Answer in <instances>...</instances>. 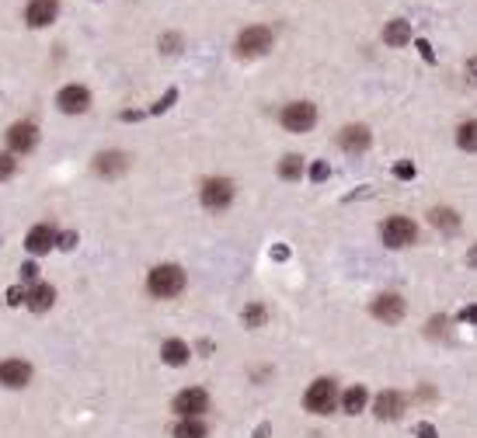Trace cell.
I'll return each instance as SVG.
<instances>
[{"label":"cell","mask_w":477,"mask_h":438,"mask_svg":"<svg viewBox=\"0 0 477 438\" xmlns=\"http://www.w3.org/2000/svg\"><path fill=\"white\" fill-rule=\"evenodd\" d=\"M146 289H150V296H157V299H171V296H178V292L185 289V271H181L178 264H161V268H153L150 279H146Z\"/></svg>","instance_id":"obj_1"},{"label":"cell","mask_w":477,"mask_h":438,"mask_svg":"<svg viewBox=\"0 0 477 438\" xmlns=\"http://www.w3.org/2000/svg\"><path fill=\"white\" fill-rule=\"evenodd\" d=\"M338 404H342V393H338V387L331 379H313L310 390L303 393V407L310 414H331Z\"/></svg>","instance_id":"obj_2"},{"label":"cell","mask_w":477,"mask_h":438,"mask_svg":"<svg viewBox=\"0 0 477 438\" xmlns=\"http://www.w3.org/2000/svg\"><path fill=\"white\" fill-rule=\"evenodd\" d=\"M272 49V28H265V25H251L237 35V52L244 60L251 56H265V52Z\"/></svg>","instance_id":"obj_3"},{"label":"cell","mask_w":477,"mask_h":438,"mask_svg":"<svg viewBox=\"0 0 477 438\" xmlns=\"http://www.w3.org/2000/svg\"><path fill=\"white\" fill-rule=\"evenodd\" d=\"M380 237H384V244L387 247H411L414 244V237H418V227L411 223L408 216H390L387 223L380 227Z\"/></svg>","instance_id":"obj_4"},{"label":"cell","mask_w":477,"mask_h":438,"mask_svg":"<svg viewBox=\"0 0 477 438\" xmlns=\"http://www.w3.org/2000/svg\"><path fill=\"white\" fill-rule=\"evenodd\" d=\"M199 198L206 209H227L234 202V181L230 178H209V181H202Z\"/></svg>","instance_id":"obj_5"},{"label":"cell","mask_w":477,"mask_h":438,"mask_svg":"<svg viewBox=\"0 0 477 438\" xmlns=\"http://www.w3.org/2000/svg\"><path fill=\"white\" fill-rule=\"evenodd\" d=\"M313 122H317V108L310 101H293L282 108V126L289 132H307V129H313Z\"/></svg>","instance_id":"obj_6"},{"label":"cell","mask_w":477,"mask_h":438,"mask_svg":"<svg viewBox=\"0 0 477 438\" xmlns=\"http://www.w3.org/2000/svg\"><path fill=\"white\" fill-rule=\"evenodd\" d=\"M56 104H60V112H67V115H80V112H87V104H91V91L80 87V84H70V87H63L56 94Z\"/></svg>","instance_id":"obj_7"},{"label":"cell","mask_w":477,"mask_h":438,"mask_svg":"<svg viewBox=\"0 0 477 438\" xmlns=\"http://www.w3.org/2000/svg\"><path fill=\"white\" fill-rule=\"evenodd\" d=\"M0 382L11 390H21L32 382V365L25 358H8V362H0Z\"/></svg>","instance_id":"obj_8"},{"label":"cell","mask_w":477,"mask_h":438,"mask_svg":"<svg viewBox=\"0 0 477 438\" xmlns=\"http://www.w3.org/2000/svg\"><path fill=\"white\" fill-rule=\"evenodd\" d=\"M4 136H8V146H11L14 153H32L35 143H38V129H35L32 122H14Z\"/></svg>","instance_id":"obj_9"},{"label":"cell","mask_w":477,"mask_h":438,"mask_svg":"<svg viewBox=\"0 0 477 438\" xmlns=\"http://www.w3.org/2000/svg\"><path fill=\"white\" fill-rule=\"evenodd\" d=\"M206 407H209V393H206V390H199V387L181 390V393L175 397V411H178L181 417H199Z\"/></svg>","instance_id":"obj_10"},{"label":"cell","mask_w":477,"mask_h":438,"mask_svg":"<svg viewBox=\"0 0 477 438\" xmlns=\"http://www.w3.org/2000/svg\"><path fill=\"white\" fill-rule=\"evenodd\" d=\"M56 14H60V0H32V4L25 8V21L32 28L52 25V21H56Z\"/></svg>","instance_id":"obj_11"},{"label":"cell","mask_w":477,"mask_h":438,"mask_svg":"<svg viewBox=\"0 0 477 438\" xmlns=\"http://www.w3.org/2000/svg\"><path fill=\"white\" fill-rule=\"evenodd\" d=\"M369 143H373V136H369L366 126H345V129L338 132V146H342L345 153H366Z\"/></svg>","instance_id":"obj_12"},{"label":"cell","mask_w":477,"mask_h":438,"mask_svg":"<svg viewBox=\"0 0 477 438\" xmlns=\"http://www.w3.org/2000/svg\"><path fill=\"white\" fill-rule=\"evenodd\" d=\"M404 299L401 296H394V292H384L380 299H373V316L377 320H384V323H397L401 316H404Z\"/></svg>","instance_id":"obj_13"},{"label":"cell","mask_w":477,"mask_h":438,"mask_svg":"<svg viewBox=\"0 0 477 438\" xmlns=\"http://www.w3.org/2000/svg\"><path fill=\"white\" fill-rule=\"evenodd\" d=\"M373 411H377L380 421H397V417L404 414V397H401L397 390H384V393L377 397Z\"/></svg>","instance_id":"obj_14"},{"label":"cell","mask_w":477,"mask_h":438,"mask_svg":"<svg viewBox=\"0 0 477 438\" xmlns=\"http://www.w3.org/2000/svg\"><path fill=\"white\" fill-rule=\"evenodd\" d=\"M122 171H126V153H119V150H109L94 160V174H101V178H119Z\"/></svg>","instance_id":"obj_15"},{"label":"cell","mask_w":477,"mask_h":438,"mask_svg":"<svg viewBox=\"0 0 477 438\" xmlns=\"http://www.w3.org/2000/svg\"><path fill=\"white\" fill-rule=\"evenodd\" d=\"M52 244H56V237H52V230H49V227H32V230H28V237H25L28 254H45Z\"/></svg>","instance_id":"obj_16"},{"label":"cell","mask_w":477,"mask_h":438,"mask_svg":"<svg viewBox=\"0 0 477 438\" xmlns=\"http://www.w3.org/2000/svg\"><path fill=\"white\" fill-rule=\"evenodd\" d=\"M366 400H369L366 387H348V390L342 393V411H345V414H362V411H366Z\"/></svg>","instance_id":"obj_17"},{"label":"cell","mask_w":477,"mask_h":438,"mask_svg":"<svg viewBox=\"0 0 477 438\" xmlns=\"http://www.w3.org/2000/svg\"><path fill=\"white\" fill-rule=\"evenodd\" d=\"M52 299H56V289H52V286H35L32 292H28V310L32 313H42V310H49L52 306Z\"/></svg>","instance_id":"obj_18"},{"label":"cell","mask_w":477,"mask_h":438,"mask_svg":"<svg viewBox=\"0 0 477 438\" xmlns=\"http://www.w3.org/2000/svg\"><path fill=\"white\" fill-rule=\"evenodd\" d=\"M384 42H387V45H394V49H397V45H408V42H411V25H408V21H401V18H397V21H390V25L384 28Z\"/></svg>","instance_id":"obj_19"},{"label":"cell","mask_w":477,"mask_h":438,"mask_svg":"<svg viewBox=\"0 0 477 438\" xmlns=\"http://www.w3.org/2000/svg\"><path fill=\"white\" fill-rule=\"evenodd\" d=\"M161 358H164L168 365H185V362H188V345L178 341V338H171V341L161 345Z\"/></svg>","instance_id":"obj_20"},{"label":"cell","mask_w":477,"mask_h":438,"mask_svg":"<svg viewBox=\"0 0 477 438\" xmlns=\"http://www.w3.org/2000/svg\"><path fill=\"white\" fill-rule=\"evenodd\" d=\"M429 223L439 227V230H446V233H456L460 230V216L453 209H432L429 212Z\"/></svg>","instance_id":"obj_21"},{"label":"cell","mask_w":477,"mask_h":438,"mask_svg":"<svg viewBox=\"0 0 477 438\" xmlns=\"http://www.w3.org/2000/svg\"><path fill=\"white\" fill-rule=\"evenodd\" d=\"M456 143H460V150L477 153V119H470V122H463L456 129Z\"/></svg>","instance_id":"obj_22"},{"label":"cell","mask_w":477,"mask_h":438,"mask_svg":"<svg viewBox=\"0 0 477 438\" xmlns=\"http://www.w3.org/2000/svg\"><path fill=\"white\" fill-rule=\"evenodd\" d=\"M300 174H303V160H300L296 153H289V157H282V160H279V178L296 181Z\"/></svg>","instance_id":"obj_23"},{"label":"cell","mask_w":477,"mask_h":438,"mask_svg":"<svg viewBox=\"0 0 477 438\" xmlns=\"http://www.w3.org/2000/svg\"><path fill=\"white\" fill-rule=\"evenodd\" d=\"M175 438H206V424L195 417H185L181 424H175Z\"/></svg>","instance_id":"obj_24"},{"label":"cell","mask_w":477,"mask_h":438,"mask_svg":"<svg viewBox=\"0 0 477 438\" xmlns=\"http://www.w3.org/2000/svg\"><path fill=\"white\" fill-rule=\"evenodd\" d=\"M265 320H269V313H265V306H261V303H251V306L244 310V323L251 327V331H254V327H261Z\"/></svg>","instance_id":"obj_25"},{"label":"cell","mask_w":477,"mask_h":438,"mask_svg":"<svg viewBox=\"0 0 477 438\" xmlns=\"http://www.w3.org/2000/svg\"><path fill=\"white\" fill-rule=\"evenodd\" d=\"M175 101H178V91H168V94H164L161 101H157V104L150 108V112H153V115H161V112H168V108H171Z\"/></svg>","instance_id":"obj_26"},{"label":"cell","mask_w":477,"mask_h":438,"mask_svg":"<svg viewBox=\"0 0 477 438\" xmlns=\"http://www.w3.org/2000/svg\"><path fill=\"white\" fill-rule=\"evenodd\" d=\"M161 52H168V56L171 52H181V35H164L161 38Z\"/></svg>","instance_id":"obj_27"},{"label":"cell","mask_w":477,"mask_h":438,"mask_svg":"<svg viewBox=\"0 0 477 438\" xmlns=\"http://www.w3.org/2000/svg\"><path fill=\"white\" fill-rule=\"evenodd\" d=\"M11 174H14V160L8 153H0V181H8Z\"/></svg>","instance_id":"obj_28"},{"label":"cell","mask_w":477,"mask_h":438,"mask_svg":"<svg viewBox=\"0 0 477 438\" xmlns=\"http://www.w3.org/2000/svg\"><path fill=\"white\" fill-rule=\"evenodd\" d=\"M56 244H60L63 251H70V247L77 244V233H74V230H67V233H60V237H56Z\"/></svg>","instance_id":"obj_29"},{"label":"cell","mask_w":477,"mask_h":438,"mask_svg":"<svg viewBox=\"0 0 477 438\" xmlns=\"http://www.w3.org/2000/svg\"><path fill=\"white\" fill-rule=\"evenodd\" d=\"M328 174H331V171H328V163H313V168H310V178H313V181H324Z\"/></svg>","instance_id":"obj_30"},{"label":"cell","mask_w":477,"mask_h":438,"mask_svg":"<svg viewBox=\"0 0 477 438\" xmlns=\"http://www.w3.org/2000/svg\"><path fill=\"white\" fill-rule=\"evenodd\" d=\"M394 174H397V178H404V181H408V178H414V163H397Z\"/></svg>","instance_id":"obj_31"},{"label":"cell","mask_w":477,"mask_h":438,"mask_svg":"<svg viewBox=\"0 0 477 438\" xmlns=\"http://www.w3.org/2000/svg\"><path fill=\"white\" fill-rule=\"evenodd\" d=\"M414 435H418V438H439V435H436V428H432V424H425V421H421V424L414 428Z\"/></svg>","instance_id":"obj_32"},{"label":"cell","mask_w":477,"mask_h":438,"mask_svg":"<svg viewBox=\"0 0 477 438\" xmlns=\"http://www.w3.org/2000/svg\"><path fill=\"white\" fill-rule=\"evenodd\" d=\"M35 275H38V268H35L32 261H28V264H21V279H25V282H35Z\"/></svg>","instance_id":"obj_33"},{"label":"cell","mask_w":477,"mask_h":438,"mask_svg":"<svg viewBox=\"0 0 477 438\" xmlns=\"http://www.w3.org/2000/svg\"><path fill=\"white\" fill-rule=\"evenodd\" d=\"M467 80H470V84H477V56H470V60H467Z\"/></svg>","instance_id":"obj_34"},{"label":"cell","mask_w":477,"mask_h":438,"mask_svg":"<svg viewBox=\"0 0 477 438\" xmlns=\"http://www.w3.org/2000/svg\"><path fill=\"white\" fill-rule=\"evenodd\" d=\"M418 52H421V56H425V60H429V63H432V60H436V52H432V45H429V42H425V38H421V42H418Z\"/></svg>","instance_id":"obj_35"},{"label":"cell","mask_w":477,"mask_h":438,"mask_svg":"<svg viewBox=\"0 0 477 438\" xmlns=\"http://www.w3.org/2000/svg\"><path fill=\"white\" fill-rule=\"evenodd\" d=\"M18 303H25L21 289H8V306H18Z\"/></svg>","instance_id":"obj_36"},{"label":"cell","mask_w":477,"mask_h":438,"mask_svg":"<svg viewBox=\"0 0 477 438\" xmlns=\"http://www.w3.org/2000/svg\"><path fill=\"white\" fill-rule=\"evenodd\" d=\"M460 320H470V323H477V306H467V310L460 313Z\"/></svg>","instance_id":"obj_37"},{"label":"cell","mask_w":477,"mask_h":438,"mask_svg":"<svg viewBox=\"0 0 477 438\" xmlns=\"http://www.w3.org/2000/svg\"><path fill=\"white\" fill-rule=\"evenodd\" d=\"M272 257H276V261H282V257H289V247H276V251H272Z\"/></svg>","instance_id":"obj_38"},{"label":"cell","mask_w":477,"mask_h":438,"mask_svg":"<svg viewBox=\"0 0 477 438\" xmlns=\"http://www.w3.org/2000/svg\"><path fill=\"white\" fill-rule=\"evenodd\" d=\"M467 264H470V268H477V244L470 247V254H467Z\"/></svg>","instance_id":"obj_39"},{"label":"cell","mask_w":477,"mask_h":438,"mask_svg":"<svg viewBox=\"0 0 477 438\" xmlns=\"http://www.w3.org/2000/svg\"><path fill=\"white\" fill-rule=\"evenodd\" d=\"M265 435H269V424H261V428L254 431V438H265Z\"/></svg>","instance_id":"obj_40"}]
</instances>
